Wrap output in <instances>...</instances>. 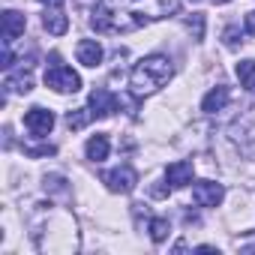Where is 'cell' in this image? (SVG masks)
<instances>
[{
	"instance_id": "6da1fadb",
	"label": "cell",
	"mask_w": 255,
	"mask_h": 255,
	"mask_svg": "<svg viewBox=\"0 0 255 255\" xmlns=\"http://www.w3.org/2000/svg\"><path fill=\"white\" fill-rule=\"evenodd\" d=\"M177 0H96L90 27L96 33H129L177 12Z\"/></svg>"
},
{
	"instance_id": "7a4b0ae2",
	"label": "cell",
	"mask_w": 255,
	"mask_h": 255,
	"mask_svg": "<svg viewBox=\"0 0 255 255\" xmlns=\"http://www.w3.org/2000/svg\"><path fill=\"white\" fill-rule=\"evenodd\" d=\"M171 78H174V63H171L165 54H147V57H141V60L132 66V72H129V87H132V93H135L138 99H144V96L159 93Z\"/></svg>"
},
{
	"instance_id": "3957f363",
	"label": "cell",
	"mask_w": 255,
	"mask_h": 255,
	"mask_svg": "<svg viewBox=\"0 0 255 255\" xmlns=\"http://www.w3.org/2000/svg\"><path fill=\"white\" fill-rule=\"evenodd\" d=\"M45 84H48L54 93H78V90H81V75H78L72 66L57 63V57H54V63L45 69Z\"/></svg>"
},
{
	"instance_id": "277c9868",
	"label": "cell",
	"mask_w": 255,
	"mask_h": 255,
	"mask_svg": "<svg viewBox=\"0 0 255 255\" xmlns=\"http://www.w3.org/2000/svg\"><path fill=\"white\" fill-rule=\"evenodd\" d=\"M24 126H27L30 135L42 138V135H48L54 129V114L48 108H42V105H33V108L24 111Z\"/></svg>"
},
{
	"instance_id": "5b68a950",
	"label": "cell",
	"mask_w": 255,
	"mask_h": 255,
	"mask_svg": "<svg viewBox=\"0 0 255 255\" xmlns=\"http://www.w3.org/2000/svg\"><path fill=\"white\" fill-rule=\"evenodd\" d=\"M222 198H225V186L216 180H198L192 186V201L198 207H219Z\"/></svg>"
},
{
	"instance_id": "8992f818",
	"label": "cell",
	"mask_w": 255,
	"mask_h": 255,
	"mask_svg": "<svg viewBox=\"0 0 255 255\" xmlns=\"http://www.w3.org/2000/svg\"><path fill=\"white\" fill-rule=\"evenodd\" d=\"M135 183H138V174H135L132 165H117V168H111V171L105 174V186H108L111 192H120V195L132 192Z\"/></svg>"
},
{
	"instance_id": "52a82bcc",
	"label": "cell",
	"mask_w": 255,
	"mask_h": 255,
	"mask_svg": "<svg viewBox=\"0 0 255 255\" xmlns=\"http://www.w3.org/2000/svg\"><path fill=\"white\" fill-rule=\"evenodd\" d=\"M192 174H195V165L189 159H177V162H171L165 168V183L171 189H183V186L192 183Z\"/></svg>"
},
{
	"instance_id": "ba28073f",
	"label": "cell",
	"mask_w": 255,
	"mask_h": 255,
	"mask_svg": "<svg viewBox=\"0 0 255 255\" xmlns=\"http://www.w3.org/2000/svg\"><path fill=\"white\" fill-rule=\"evenodd\" d=\"M24 27H27V18L15 9H6L3 18H0V36H3L6 45H12V39H18L24 33Z\"/></svg>"
},
{
	"instance_id": "9c48e42d",
	"label": "cell",
	"mask_w": 255,
	"mask_h": 255,
	"mask_svg": "<svg viewBox=\"0 0 255 255\" xmlns=\"http://www.w3.org/2000/svg\"><path fill=\"white\" fill-rule=\"evenodd\" d=\"M87 108L93 111V117H111V114L117 111V96H114L111 90H105V87H96V90L90 93Z\"/></svg>"
},
{
	"instance_id": "30bf717a",
	"label": "cell",
	"mask_w": 255,
	"mask_h": 255,
	"mask_svg": "<svg viewBox=\"0 0 255 255\" xmlns=\"http://www.w3.org/2000/svg\"><path fill=\"white\" fill-rule=\"evenodd\" d=\"M75 57H78V63H81V66L96 69V66L102 63L105 51H102V45H99L96 39H81V42L75 45Z\"/></svg>"
},
{
	"instance_id": "8fae6325",
	"label": "cell",
	"mask_w": 255,
	"mask_h": 255,
	"mask_svg": "<svg viewBox=\"0 0 255 255\" xmlns=\"http://www.w3.org/2000/svg\"><path fill=\"white\" fill-rule=\"evenodd\" d=\"M42 27H45L51 36H63V33L69 30V18H66V12H63L60 6H48L45 15H42Z\"/></svg>"
},
{
	"instance_id": "7c38bea8",
	"label": "cell",
	"mask_w": 255,
	"mask_h": 255,
	"mask_svg": "<svg viewBox=\"0 0 255 255\" xmlns=\"http://www.w3.org/2000/svg\"><path fill=\"white\" fill-rule=\"evenodd\" d=\"M108 150H111V144H108V135H102V132L90 135L87 144H84V153H87L90 162H102V159H108Z\"/></svg>"
},
{
	"instance_id": "4fadbf2b",
	"label": "cell",
	"mask_w": 255,
	"mask_h": 255,
	"mask_svg": "<svg viewBox=\"0 0 255 255\" xmlns=\"http://www.w3.org/2000/svg\"><path fill=\"white\" fill-rule=\"evenodd\" d=\"M228 99H231V93H228V87H213L204 99H201V111H207V114H216V111H222L225 105H228Z\"/></svg>"
},
{
	"instance_id": "5bb4252c",
	"label": "cell",
	"mask_w": 255,
	"mask_h": 255,
	"mask_svg": "<svg viewBox=\"0 0 255 255\" xmlns=\"http://www.w3.org/2000/svg\"><path fill=\"white\" fill-rule=\"evenodd\" d=\"M6 93H30L33 87V78H30V69H21V72H12L6 75Z\"/></svg>"
},
{
	"instance_id": "9a60e30c",
	"label": "cell",
	"mask_w": 255,
	"mask_h": 255,
	"mask_svg": "<svg viewBox=\"0 0 255 255\" xmlns=\"http://www.w3.org/2000/svg\"><path fill=\"white\" fill-rule=\"evenodd\" d=\"M147 231H150V240H153V243H165L168 234H171V222H168L165 216H153L150 225H147Z\"/></svg>"
},
{
	"instance_id": "2e32d148",
	"label": "cell",
	"mask_w": 255,
	"mask_h": 255,
	"mask_svg": "<svg viewBox=\"0 0 255 255\" xmlns=\"http://www.w3.org/2000/svg\"><path fill=\"white\" fill-rule=\"evenodd\" d=\"M237 78H240V87L255 90V60H240L237 63Z\"/></svg>"
},
{
	"instance_id": "e0dca14e",
	"label": "cell",
	"mask_w": 255,
	"mask_h": 255,
	"mask_svg": "<svg viewBox=\"0 0 255 255\" xmlns=\"http://www.w3.org/2000/svg\"><path fill=\"white\" fill-rule=\"evenodd\" d=\"M90 120H93L90 108H75V111L66 114V126H69V129H81V126H87Z\"/></svg>"
},
{
	"instance_id": "ac0fdd59",
	"label": "cell",
	"mask_w": 255,
	"mask_h": 255,
	"mask_svg": "<svg viewBox=\"0 0 255 255\" xmlns=\"http://www.w3.org/2000/svg\"><path fill=\"white\" fill-rule=\"evenodd\" d=\"M186 27L195 33V39H201V36H204V15H192V18H186Z\"/></svg>"
},
{
	"instance_id": "d6986e66",
	"label": "cell",
	"mask_w": 255,
	"mask_h": 255,
	"mask_svg": "<svg viewBox=\"0 0 255 255\" xmlns=\"http://www.w3.org/2000/svg\"><path fill=\"white\" fill-rule=\"evenodd\" d=\"M237 42H243V39H240V33H237V27H228V30H225V45H228V48H234Z\"/></svg>"
},
{
	"instance_id": "ffe728a7",
	"label": "cell",
	"mask_w": 255,
	"mask_h": 255,
	"mask_svg": "<svg viewBox=\"0 0 255 255\" xmlns=\"http://www.w3.org/2000/svg\"><path fill=\"white\" fill-rule=\"evenodd\" d=\"M243 27H246V33H249V36H255V9H252V12H246Z\"/></svg>"
},
{
	"instance_id": "44dd1931",
	"label": "cell",
	"mask_w": 255,
	"mask_h": 255,
	"mask_svg": "<svg viewBox=\"0 0 255 255\" xmlns=\"http://www.w3.org/2000/svg\"><path fill=\"white\" fill-rule=\"evenodd\" d=\"M39 3H45V6H60L63 0H39Z\"/></svg>"
},
{
	"instance_id": "7402d4cb",
	"label": "cell",
	"mask_w": 255,
	"mask_h": 255,
	"mask_svg": "<svg viewBox=\"0 0 255 255\" xmlns=\"http://www.w3.org/2000/svg\"><path fill=\"white\" fill-rule=\"evenodd\" d=\"M216 3H228V0H216Z\"/></svg>"
}]
</instances>
